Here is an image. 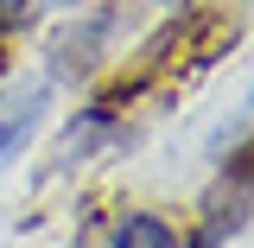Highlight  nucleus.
I'll return each instance as SVG.
<instances>
[{"mask_svg": "<svg viewBox=\"0 0 254 248\" xmlns=\"http://www.w3.org/2000/svg\"><path fill=\"white\" fill-rule=\"evenodd\" d=\"M115 38V13H76L70 26L51 38V77H89L102 64V45Z\"/></svg>", "mask_w": 254, "mask_h": 248, "instance_id": "nucleus-1", "label": "nucleus"}, {"mask_svg": "<svg viewBox=\"0 0 254 248\" xmlns=\"http://www.w3.org/2000/svg\"><path fill=\"white\" fill-rule=\"evenodd\" d=\"M45 102H51V83H26V89L0 95V165L32 140V127H38V115H45Z\"/></svg>", "mask_w": 254, "mask_h": 248, "instance_id": "nucleus-2", "label": "nucleus"}, {"mask_svg": "<svg viewBox=\"0 0 254 248\" xmlns=\"http://www.w3.org/2000/svg\"><path fill=\"white\" fill-rule=\"evenodd\" d=\"M108 248H178V229H172V217H159V210H127L115 223Z\"/></svg>", "mask_w": 254, "mask_h": 248, "instance_id": "nucleus-3", "label": "nucleus"}, {"mask_svg": "<svg viewBox=\"0 0 254 248\" xmlns=\"http://www.w3.org/2000/svg\"><path fill=\"white\" fill-rule=\"evenodd\" d=\"M108 134H115V108H83V121H70V134H64V153L58 159L64 165H70V159H89Z\"/></svg>", "mask_w": 254, "mask_h": 248, "instance_id": "nucleus-4", "label": "nucleus"}, {"mask_svg": "<svg viewBox=\"0 0 254 248\" xmlns=\"http://www.w3.org/2000/svg\"><path fill=\"white\" fill-rule=\"evenodd\" d=\"M235 229H242V210H210V217H203V229L190 236V248H222Z\"/></svg>", "mask_w": 254, "mask_h": 248, "instance_id": "nucleus-5", "label": "nucleus"}, {"mask_svg": "<svg viewBox=\"0 0 254 248\" xmlns=\"http://www.w3.org/2000/svg\"><path fill=\"white\" fill-rule=\"evenodd\" d=\"M38 19V0H0V32H26Z\"/></svg>", "mask_w": 254, "mask_h": 248, "instance_id": "nucleus-6", "label": "nucleus"}, {"mask_svg": "<svg viewBox=\"0 0 254 248\" xmlns=\"http://www.w3.org/2000/svg\"><path fill=\"white\" fill-rule=\"evenodd\" d=\"M45 13H76V6H89V0H38Z\"/></svg>", "mask_w": 254, "mask_h": 248, "instance_id": "nucleus-7", "label": "nucleus"}]
</instances>
